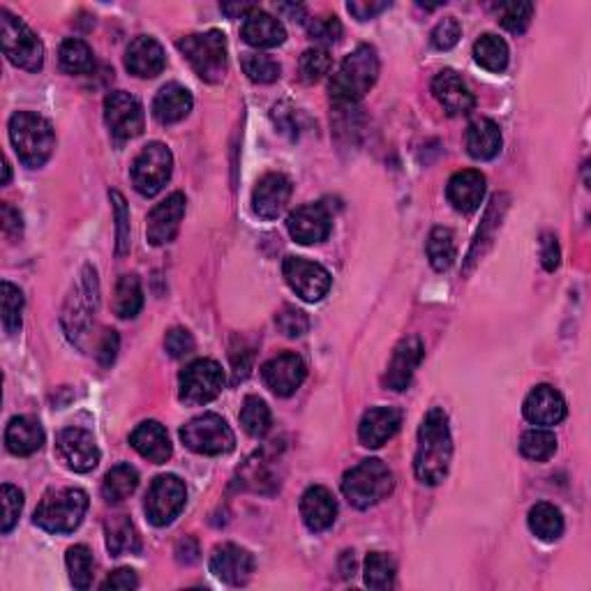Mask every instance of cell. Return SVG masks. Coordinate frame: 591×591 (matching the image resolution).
<instances>
[{
  "label": "cell",
  "mask_w": 591,
  "mask_h": 591,
  "mask_svg": "<svg viewBox=\"0 0 591 591\" xmlns=\"http://www.w3.org/2000/svg\"><path fill=\"white\" fill-rule=\"evenodd\" d=\"M497 14H499V24L504 26L508 33L520 35V33H525L531 24V17H534V5L531 3H501L497 7Z\"/></svg>",
  "instance_id": "cell-44"
},
{
  "label": "cell",
  "mask_w": 591,
  "mask_h": 591,
  "mask_svg": "<svg viewBox=\"0 0 591 591\" xmlns=\"http://www.w3.org/2000/svg\"><path fill=\"white\" fill-rule=\"evenodd\" d=\"M0 37L7 61L21 70L37 72L44 65V44L19 17L0 10Z\"/></svg>",
  "instance_id": "cell-7"
},
{
  "label": "cell",
  "mask_w": 591,
  "mask_h": 591,
  "mask_svg": "<svg viewBox=\"0 0 591 591\" xmlns=\"http://www.w3.org/2000/svg\"><path fill=\"white\" fill-rule=\"evenodd\" d=\"M164 349L171 358H185L194 351V338L187 328H171L164 338Z\"/></svg>",
  "instance_id": "cell-53"
},
{
  "label": "cell",
  "mask_w": 591,
  "mask_h": 591,
  "mask_svg": "<svg viewBox=\"0 0 591 591\" xmlns=\"http://www.w3.org/2000/svg\"><path fill=\"white\" fill-rule=\"evenodd\" d=\"M308 33H310V40L317 42V44H335L342 37V24L338 17H319V19H312L310 26H308Z\"/></svg>",
  "instance_id": "cell-50"
},
{
  "label": "cell",
  "mask_w": 591,
  "mask_h": 591,
  "mask_svg": "<svg viewBox=\"0 0 591 591\" xmlns=\"http://www.w3.org/2000/svg\"><path fill=\"white\" fill-rule=\"evenodd\" d=\"M423 356H425V349H423L421 338L411 335V338L402 340L393 351L391 363H388L384 384L391 388V391H398V393L407 391L411 379H414V372L423 361Z\"/></svg>",
  "instance_id": "cell-19"
},
{
  "label": "cell",
  "mask_w": 591,
  "mask_h": 591,
  "mask_svg": "<svg viewBox=\"0 0 591 591\" xmlns=\"http://www.w3.org/2000/svg\"><path fill=\"white\" fill-rule=\"evenodd\" d=\"M559 259H561V252H559V243L557 238L552 234H545L543 236V243H541V261H543V268L545 271H555L559 266Z\"/></svg>",
  "instance_id": "cell-55"
},
{
  "label": "cell",
  "mask_w": 591,
  "mask_h": 591,
  "mask_svg": "<svg viewBox=\"0 0 591 591\" xmlns=\"http://www.w3.org/2000/svg\"><path fill=\"white\" fill-rule=\"evenodd\" d=\"M241 35H243V40L250 44V47H257V49L280 47V44L287 40V31H284V26L280 24V21L275 19L273 14L261 12L259 7L252 14H248V17H245Z\"/></svg>",
  "instance_id": "cell-29"
},
{
  "label": "cell",
  "mask_w": 591,
  "mask_h": 591,
  "mask_svg": "<svg viewBox=\"0 0 591 591\" xmlns=\"http://www.w3.org/2000/svg\"><path fill=\"white\" fill-rule=\"evenodd\" d=\"M104 536H107V548L114 557L139 552V534L127 515H114L104 522Z\"/></svg>",
  "instance_id": "cell-33"
},
{
  "label": "cell",
  "mask_w": 591,
  "mask_h": 591,
  "mask_svg": "<svg viewBox=\"0 0 591 591\" xmlns=\"http://www.w3.org/2000/svg\"><path fill=\"white\" fill-rule=\"evenodd\" d=\"M187 499L185 483L174 474L157 476L146 495V515L155 527H167L181 515Z\"/></svg>",
  "instance_id": "cell-11"
},
{
  "label": "cell",
  "mask_w": 591,
  "mask_h": 591,
  "mask_svg": "<svg viewBox=\"0 0 591 591\" xmlns=\"http://www.w3.org/2000/svg\"><path fill=\"white\" fill-rule=\"evenodd\" d=\"M10 141L19 160L31 169H40L56 148L54 127L33 111H19L10 118Z\"/></svg>",
  "instance_id": "cell-3"
},
{
  "label": "cell",
  "mask_w": 591,
  "mask_h": 591,
  "mask_svg": "<svg viewBox=\"0 0 591 591\" xmlns=\"http://www.w3.org/2000/svg\"><path fill=\"white\" fill-rule=\"evenodd\" d=\"M529 529L545 543L559 541L564 534V515L557 506L541 501L529 511Z\"/></svg>",
  "instance_id": "cell-35"
},
{
  "label": "cell",
  "mask_w": 591,
  "mask_h": 591,
  "mask_svg": "<svg viewBox=\"0 0 591 591\" xmlns=\"http://www.w3.org/2000/svg\"><path fill=\"white\" fill-rule=\"evenodd\" d=\"M139 578L132 568H118L102 582V589H137Z\"/></svg>",
  "instance_id": "cell-54"
},
{
  "label": "cell",
  "mask_w": 591,
  "mask_h": 591,
  "mask_svg": "<svg viewBox=\"0 0 591 591\" xmlns=\"http://www.w3.org/2000/svg\"><path fill=\"white\" fill-rule=\"evenodd\" d=\"M453 460V439L444 409H430L418 428V446L414 458L416 478L425 485H439Z\"/></svg>",
  "instance_id": "cell-1"
},
{
  "label": "cell",
  "mask_w": 591,
  "mask_h": 591,
  "mask_svg": "<svg viewBox=\"0 0 591 591\" xmlns=\"http://www.w3.org/2000/svg\"><path fill=\"white\" fill-rule=\"evenodd\" d=\"M282 273L291 291H296V296H301L308 303L321 301L331 289V273L308 259L287 257L282 264Z\"/></svg>",
  "instance_id": "cell-13"
},
{
  "label": "cell",
  "mask_w": 591,
  "mask_h": 591,
  "mask_svg": "<svg viewBox=\"0 0 591 591\" xmlns=\"http://www.w3.org/2000/svg\"><path fill=\"white\" fill-rule=\"evenodd\" d=\"M305 374H308V368H305L303 358L291 354V351L271 358V361L261 368V377H264L266 386L271 388L278 398H289V395H294L305 381Z\"/></svg>",
  "instance_id": "cell-17"
},
{
  "label": "cell",
  "mask_w": 591,
  "mask_h": 591,
  "mask_svg": "<svg viewBox=\"0 0 591 591\" xmlns=\"http://www.w3.org/2000/svg\"><path fill=\"white\" fill-rule=\"evenodd\" d=\"M271 423H273L271 409H268L264 400L257 398V395L245 398L243 409H241V425L250 437L254 439L266 437V432L271 430Z\"/></svg>",
  "instance_id": "cell-40"
},
{
  "label": "cell",
  "mask_w": 591,
  "mask_h": 591,
  "mask_svg": "<svg viewBox=\"0 0 591 591\" xmlns=\"http://www.w3.org/2000/svg\"><path fill=\"white\" fill-rule=\"evenodd\" d=\"M44 444V430L42 425L31 416H17L7 423L5 430V446L12 455L26 458L42 448Z\"/></svg>",
  "instance_id": "cell-30"
},
{
  "label": "cell",
  "mask_w": 591,
  "mask_h": 591,
  "mask_svg": "<svg viewBox=\"0 0 591 591\" xmlns=\"http://www.w3.org/2000/svg\"><path fill=\"white\" fill-rule=\"evenodd\" d=\"M395 582V561L386 552H370L365 559V585L377 591L391 589Z\"/></svg>",
  "instance_id": "cell-42"
},
{
  "label": "cell",
  "mask_w": 591,
  "mask_h": 591,
  "mask_svg": "<svg viewBox=\"0 0 591 591\" xmlns=\"http://www.w3.org/2000/svg\"><path fill=\"white\" fill-rule=\"evenodd\" d=\"M21 310H24V294L12 282H3V328L7 335H17L21 328Z\"/></svg>",
  "instance_id": "cell-46"
},
{
  "label": "cell",
  "mask_w": 591,
  "mask_h": 591,
  "mask_svg": "<svg viewBox=\"0 0 591 591\" xmlns=\"http://www.w3.org/2000/svg\"><path fill=\"white\" fill-rule=\"evenodd\" d=\"M178 49L192 65V70L208 84H220L227 74V37L220 31H206L187 35L178 40Z\"/></svg>",
  "instance_id": "cell-6"
},
{
  "label": "cell",
  "mask_w": 591,
  "mask_h": 591,
  "mask_svg": "<svg viewBox=\"0 0 591 591\" xmlns=\"http://www.w3.org/2000/svg\"><path fill=\"white\" fill-rule=\"evenodd\" d=\"M291 197V181L284 174H266L252 192V208L259 218L275 220L284 213Z\"/></svg>",
  "instance_id": "cell-21"
},
{
  "label": "cell",
  "mask_w": 591,
  "mask_h": 591,
  "mask_svg": "<svg viewBox=\"0 0 591 591\" xmlns=\"http://www.w3.org/2000/svg\"><path fill=\"white\" fill-rule=\"evenodd\" d=\"M474 58L488 72H504L508 65V44L499 35L485 33L474 44Z\"/></svg>",
  "instance_id": "cell-36"
},
{
  "label": "cell",
  "mask_w": 591,
  "mask_h": 591,
  "mask_svg": "<svg viewBox=\"0 0 591 591\" xmlns=\"http://www.w3.org/2000/svg\"><path fill=\"white\" fill-rule=\"evenodd\" d=\"M116 351H118V335H116V331H107L100 342V363L104 365V368L114 363Z\"/></svg>",
  "instance_id": "cell-58"
},
{
  "label": "cell",
  "mask_w": 591,
  "mask_h": 591,
  "mask_svg": "<svg viewBox=\"0 0 591 591\" xmlns=\"http://www.w3.org/2000/svg\"><path fill=\"white\" fill-rule=\"evenodd\" d=\"M95 308H97V280H95L93 268L86 266L84 280H81L79 289L72 294L63 317L72 342H79V335L91 326Z\"/></svg>",
  "instance_id": "cell-15"
},
{
  "label": "cell",
  "mask_w": 591,
  "mask_h": 591,
  "mask_svg": "<svg viewBox=\"0 0 591 591\" xmlns=\"http://www.w3.org/2000/svg\"><path fill=\"white\" fill-rule=\"evenodd\" d=\"M10 176H12V171H10V162H5V181H3L5 185L10 183Z\"/></svg>",
  "instance_id": "cell-62"
},
{
  "label": "cell",
  "mask_w": 591,
  "mask_h": 591,
  "mask_svg": "<svg viewBox=\"0 0 591 591\" xmlns=\"http://www.w3.org/2000/svg\"><path fill=\"white\" fill-rule=\"evenodd\" d=\"M178 398L187 407H201L218 398L224 388V372L220 363L211 358H199L187 365L178 379Z\"/></svg>",
  "instance_id": "cell-9"
},
{
  "label": "cell",
  "mask_w": 591,
  "mask_h": 591,
  "mask_svg": "<svg viewBox=\"0 0 591 591\" xmlns=\"http://www.w3.org/2000/svg\"><path fill=\"white\" fill-rule=\"evenodd\" d=\"M395 488L393 471L388 469L381 460H363L361 465H356L351 471H347L342 478V495L347 497L351 506L370 508L379 504L381 499H386Z\"/></svg>",
  "instance_id": "cell-5"
},
{
  "label": "cell",
  "mask_w": 591,
  "mask_h": 591,
  "mask_svg": "<svg viewBox=\"0 0 591 591\" xmlns=\"http://www.w3.org/2000/svg\"><path fill=\"white\" fill-rule=\"evenodd\" d=\"M254 10H257V5H222V12L229 14L231 19H245Z\"/></svg>",
  "instance_id": "cell-60"
},
{
  "label": "cell",
  "mask_w": 591,
  "mask_h": 591,
  "mask_svg": "<svg viewBox=\"0 0 591 591\" xmlns=\"http://www.w3.org/2000/svg\"><path fill=\"white\" fill-rule=\"evenodd\" d=\"M448 201H451L455 211L460 213H474L481 206L485 197V176L476 169L458 171L446 187Z\"/></svg>",
  "instance_id": "cell-27"
},
{
  "label": "cell",
  "mask_w": 591,
  "mask_h": 591,
  "mask_svg": "<svg viewBox=\"0 0 591 591\" xmlns=\"http://www.w3.org/2000/svg\"><path fill=\"white\" fill-rule=\"evenodd\" d=\"M525 418L534 425H557L566 418V400L557 388L548 384L536 386L525 400Z\"/></svg>",
  "instance_id": "cell-25"
},
{
  "label": "cell",
  "mask_w": 591,
  "mask_h": 591,
  "mask_svg": "<svg viewBox=\"0 0 591 591\" xmlns=\"http://www.w3.org/2000/svg\"><path fill=\"white\" fill-rule=\"evenodd\" d=\"M211 571L227 585L241 587L252 578L254 559L248 550L238 548L234 543L218 545L211 555Z\"/></svg>",
  "instance_id": "cell-20"
},
{
  "label": "cell",
  "mask_w": 591,
  "mask_h": 591,
  "mask_svg": "<svg viewBox=\"0 0 591 591\" xmlns=\"http://www.w3.org/2000/svg\"><path fill=\"white\" fill-rule=\"evenodd\" d=\"M243 70L254 84H273L280 79V65L266 54H245Z\"/></svg>",
  "instance_id": "cell-47"
},
{
  "label": "cell",
  "mask_w": 591,
  "mask_h": 591,
  "mask_svg": "<svg viewBox=\"0 0 591 591\" xmlns=\"http://www.w3.org/2000/svg\"><path fill=\"white\" fill-rule=\"evenodd\" d=\"M192 95L181 84H167L160 88V93L153 100V116L162 125L181 123L192 111Z\"/></svg>",
  "instance_id": "cell-31"
},
{
  "label": "cell",
  "mask_w": 591,
  "mask_h": 591,
  "mask_svg": "<svg viewBox=\"0 0 591 591\" xmlns=\"http://www.w3.org/2000/svg\"><path fill=\"white\" fill-rule=\"evenodd\" d=\"M455 236L448 227H435L428 236V259L437 273L448 271L455 264Z\"/></svg>",
  "instance_id": "cell-38"
},
{
  "label": "cell",
  "mask_w": 591,
  "mask_h": 591,
  "mask_svg": "<svg viewBox=\"0 0 591 591\" xmlns=\"http://www.w3.org/2000/svg\"><path fill=\"white\" fill-rule=\"evenodd\" d=\"M144 308V291L137 275H123L116 284L114 310L121 319H134Z\"/></svg>",
  "instance_id": "cell-37"
},
{
  "label": "cell",
  "mask_w": 591,
  "mask_h": 591,
  "mask_svg": "<svg viewBox=\"0 0 591 591\" xmlns=\"http://www.w3.org/2000/svg\"><path fill=\"white\" fill-rule=\"evenodd\" d=\"M88 495L79 488L51 490L35 508V525L49 534H72L86 518Z\"/></svg>",
  "instance_id": "cell-4"
},
{
  "label": "cell",
  "mask_w": 591,
  "mask_h": 591,
  "mask_svg": "<svg viewBox=\"0 0 591 591\" xmlns=\"http://www.w3.org/2000/svg\"><path fill=\"white\" fill-rule=\"evenodd\" d=\"M164 65H167V56H164L162 44L151 35L134 37L125 51V67L134 77L153 79L162 74Z\"/></svg>",
  "instance_id": "cell-22"
},
{
  "label": "cell",
  "mask_w": 591,
  "mask_h": 591,
  "mask_svg": "<svg viewBox=\"0 0 591 591\" xmlns=\"http://www.w3.org/2000/svg\"><path fill=\"white\" fill-rule=\"evenodd\" d=\"M301 518L310 531H326L338 518V501L324 485H312L301 497Z\"/></svg>",
  "instance_id": "cell-26"
},
{
  "label": "cell",
  "mask_w": 591,
  "mask_h": 591,
  "mask_svg": "<svg viewBox=\"0 0 591 591\" xmlns=\"http://www.w3.org/2000/svg\"><path fill=\"white\" fill-rule=\"evenodd\" d=\"M56 451L61 455L67 469L77 474H88L100 465V448H97L93 435L81 428H65L56 437Z\"/></svg>",
  "instance_id": "cell-14"
},
{
  "label": "cell",
  "mask_w": 591,
  "mask_h": 591,
  "mask_svg": "<svg viewBox=\"0 0 591 591\" xmlns=\"http://www.w3.org/2000/svg\"><path fill=\"white\" fill-rule=\"evenodd\" d=\"M379 77V56L370 44H361L344 58L338 72L333 74L331 97L338 104H356L370 93L374 81Z\"/></svg>",
  "instance_id": "cell-2"
},
{
  "label": "cell",
  "mask_w": 591,
  "mask_h": 591,
  "mask_svg": "<svg viewBox=\"0 0 591 591\" xmlns=\"http://www.w3.org/2000/svg\"><path fill=\"white\" fill-rule=\"evenodd\" d=\"M460 37H462V28L458 24V19L446 17L441 19L435 26V31H432V44L441 51H448L460 42Z\"/></svg>",
  "instance_id": "cell-52"
},
{
  "label": "cell",
  "mask_w": 591,
  "mask_h": 591,
  "mask_svg": "<svg viewBox=\"0 0 591 591\" xmlns=\"http://www.w3.org/2000/svg\"><path fill=\"white\" fill-rule=\"evenodd\" d=\"M520 451L525 458L536 460V462H545L550 460L557 451V437L552 435L550 430H527L520 439Z\"/></svg>",
  "instance_id": "cell-43"
},
{
  "label": "cell",
  "mask_w": 591,
  "mask_h": 591,
  "mask_svg": "<svg viewBox=\"0 0 591 591\" xmlns=\"http://www.w3.org/2000/svg\"><path fill=\"white\" fill-rule=\"evenodd\" d=\"M21 229H24V224H21V215L17 208H12L10 204H3V231L10 238H19L21 236Z\"/></svg>",
  "instance_id": "cell-57"
},
{
  "label": "cell",
  "mask_w": 591,
  "mask_h": 591,
  "mask_svg": "<svg viewBox=\"0 0 591 591\" xmlns=\"http://www.w3.org/2000/svg\"><path fill=\"white\" fill-rule=\"evenodd\" d=\"M278 10L282 14H289L291 21H298V24H305V7L303 5H280Z\"/></svg>",
  "instance_id": "cell-61"
},
{
  "label": "cell",
  "mask_w": 591,
  "mask_h": 591,
  "mask_svg": "<svg viewBox=\"0 0 591 591\" xmlns=\"http://www.w3.org/2000/svg\"><path fill=\"white\" fill-rule=\"evenodd\" d=\"M287 229L296 243L314 245L326 241V238L331 236L333 220L324 204H308L296 208V211L289 215Z\"/></svg>",
  "instance_id": "cell-18"
},
{
  "label": "cell",
  "mask_w": 591,
  "mask_h": 591,
  "mask_svg": "<svg viewBox=\"0 0 591 591\" xmlns=\"http://www.w3.org/2000/svg\"><path fill=\"white\" fill-rule=\"evenodd\" d=\"M58 63H61L67 74H88L95 67V58L91 47L84 40H77V37H70L61 44V51H58Z\"/></svg>",
  "instance_id": "cell-39"
},
{
  "label": "cell",
  "mask_w": 591,
  "mask_h": 591,
  "mask_svg": "<svg viewBox=\"0 0 591 591\" xmlns=\"http://www.w3.org/2000/svg\"><path fill=\"white\" fill-rule=\"evenodd\" d=\"M432 93H435L448 116H465L476 104L474 93L469 91L460 74L453 70H441L432 79Z\"/></svg>",
  "instance_id": "cell-23"
},
{
  "label": "cell",
  "mask_w": 591,
  "mask_h": 591,
  "mask_svg": "<svg viewBox=\"0 0 591 591\" xmlns=\"http://www.w3.org/2000/svg\"><path fill=\"white\" fill-rule=\"evenodd\" d=\"M130 444L141 458L153 462V465H164V462L171 458L169 435L157 421H146L137 425L130 435Z\"/></svg>",
  "instance_id": "cell-28"
},
{
  "label": "cell",
  "mask_w": 591,
  "mask_h": 591,
  "mask_svg": "<svg viewBox=\"0 0 591 591\" xmlns=\"http://www.w3.org/2000/svg\"><path fill=\"white\" fill-rule=\"evenodd\" d=\"M275 324H278V328L287 338H301L310 328V321L305 317V312L291 308V305H287V308L275 317Z\"/></svg>",
  "instance_id": "cell-51"
},
{
  "label": "cell",
  "mask_w": 591,
  "mask_h": 591,
  "mask_svg": "<svg viewBox=\"0 0 591 591\" xmlns=\"http://www.w3.org/2000/svg\"><path fill=\"white\" fill-rule=\"evenodd\" d=\"M331 65H333V58L324 47L308 49L301 56V65H298L301 67V79L305 84H317L319 79H324L326 74L331 72Z\"/></svg>",
  "instance_id": "cell-45"
},
{
  "label": "cell",
  "mask_w": 591,
  "mask_h": 591,
  "mask_svg": "<svg viewBox=\"0 0 591 591\" xmlns=\"http://www.w3.org/2000/svg\"><path fill=\"white\" fill-rule=\"evenodd\" d=\"M0 497H3V525H0V529H3V534H10L19 522L21 508H24V492L5 483L3 490H0Z\"/></svg>",
  "instance_id": "cell-49"
},
{
  "label": "cell",
  "mask_w": 591,
  "mask_h": 591,
  "mask_svg": "<svg viewBox=\"0 0 591 591\" xmlns=\"http://www.w3.org/2000/svg\"><path fill=\"white\" fill-rule=\"evenodd\" d=\"M185 215V194L174 192L171 197H167L162 204H157L151 215H148V224H146V234H148V243L155 245V248H162V245L171 243L181 229Z\"/></svg>",
  "instance_id": "cell-16"
},
{
  "label": "cell",
  "mask_w": 591,
  "mask_h": 591,
  "mask_svg": "<svg viewBox=\"0 0 591 591\" xmlns=\"http://www.w3.org/2000/svg\"><path fill=\"white\" fill-rule=\"evenodd\" d=\"M174 171V155L160 141L144 146L132 164V183L141 197H155L169 183Z\"/></svg>",
  "instance_id": "cell-10"
},
{
  "label": "cell",
  "mask_w": 591,
  "mask_h": 591,
  "mask_svg": "<svg viewBox=\"0 0 591 591\" xmlns=\"http://www.w3.org/2000/svg\"><path fill=\"white\" fill-rule=\"evenodd\" d=\"M176 559L181 561V564H194V561L199 559V545H197V541H194V538H192V543H190V538H185V541L178 543Z\"/></svg>",
  "instance_id": "cell-59"
},
{
  "label": "cell",
  "mask_w": 591,
  "mask_h": 591,
  "mask_svg": "<svg viewBox=\"0 0 591 591\" xmlns=\"http://www.w3.org/2000/svg\"><path fill=\"white\" fill-rule=\"evenodd\" d=\"M139 488V471L130 465H116L104 476L102 497L107 504H121Z\"/></svg>",
  "instance_id": "cell-34"
},
{
  "label": "cell",
  "mask_w": 591,
  "mask_h": 591,
  "mask_svg": "<svg viewBox=\"0 0 591 591\" xmlns=\"http://www.w3.org/2000/svg\"><path fill=\"white\" fill-rule=\"evenodd\" d=\"M65 564H67V571H70V580L74 587L84 591L93 585L95 561H93V552L88 550L86 545H74V548L67 550Z\"/></svg>",
  "instance_id": "cell-41"
},
{
  "label": "cell",
  "mask_w": 591,
  "mask_h": 591,
  "mask_svg": "<svg viewBox=\"0 0 591 591\" xmlns=\"http://www.w3.org/2000/svg\"><path fill=\"white\" fill-rule=\"evenodd\" d=\"M467 151L474 160H492L501 151L499 125L490 118H476L467 127Z\"/></svg>",
  "instance_id": "cell-32"
},
{
  "label": "cell",
  "mask_w": 591,
  "mask_h": 591,
  "mask_svg": "<svg viewBox=\"0 0 591 591\" xmlns=\"http://www.w3.org/2000/svg\"><path fill=\"white\" fill-rule=\"evenodd\" d=\"M181 439L199 455H227L236 446L234 432L218 414H204L187 421L181 428Z\"/></svg>",
  "instance_id": "cell-8"
},
{
  "label": "cell",
  "mask_w": 591,
  "mask_h": 591,
  "mask_svg": "<svg viewBox=\"0 0 591 591\" xmlns=\"http://www.w3.org/2000/svg\"><path fill=\"white\" fill-rule=\"evenodd\" d=\"M104 121H107L111 137H116L118 141L134 139L144 132V107L134 95L114 91L104 100Z\"/></svg>",
  "instance_id": "cell-12"
},
{
  "label": "cell",
  "mask_w": 591,
  "mask_h": 591,
  "mask_svg": "<svg viewBox=\"0 0 591 591\" xmlns=\"http://www.w3.org/2000/svg\"><path fill=\"white\" fill-rule=\"evenodd\" d=\"M402 425V414L395 407H374L365 411L358 425V439L365 448H379L388 439L395 437V432Z\"/></svg>",
  "instance_id": "cell-24"
},
{
  "label": "cell",
  "mask_w": 591,
  "mask_h": 591,
  "mask_svg": "<svg viewBox=\"0 0 591 591\" xmlns=\"http://www.w3.org/2000/svg\"><path fill=\"white\" fill-rule=\"evenodd\" d=\"M111 201H114V215H116V254L125 257L130 252V208L121 192L111 190Z\"/></svg>",
  "instance_id": "cell-48"
},
{
  "label": "cell",
  "mask_w": 591,
  "mask_h": 591,
  "mask_svg": "<svg viewBox=\"0 0 591 591\" xmlns=\"http://www.w3.org/2000/svg\"><path fill=\"white\" fill-rule=\"evenodd\" d=\"M388 7H391V3H349L347 10L349 14H354L358 21H368L388 10Z\"/></svg>",
  "instance_id": "cell-56"
}]
</instances>
